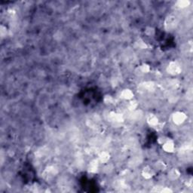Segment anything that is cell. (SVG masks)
Returning a JSON list of instances; mask_svg holds the SVG:
<instances>
[{
	"label": "cell",
	"mask_w": 193,
	"mask_h": 193,
	"mask_svg": "<svg viewBox=\"0 0 193 193\" xmlns=\"http://www.w3.org/2000/svg\"><path fill=\"white\" fill-rule=\"evenodd\" d=\"M99 162L98 159H93L90 162L88 166V171L90 173H96L99 168Z\"/></svg>",
	"instance_id": "cell-7"
},
{
	"label": "cell",
	"mask_w": 193,
	"mask_h": 193,
	"mask_svg": "<svg viewBox=\"0 0 193 193\" xmlns=\"http://www.w3.org/2000/svg\"><path fill=\"white\" fill-rule=\"evenodd\" d=\"M180 176V172L176 168H173L168 172V178L171 180H175L177 179Z\"/></svg>",
	"instance_id": "cell-10"
},
{
	"label": "cell",
	"mask_w": 193,
	"mask_h": 193,
	"mask_svg": "<svg viewBox=\"0 0 193 193\" xmlns=\"http://www.w3.org/2000/svg\"><path fill=\"white\" fill-rule=\"evenodd\" d=\"M147 123L149 126L153 127H157V126H158V124H159L158 118H157L156 115H153V114H151V115H149V116H148Z\"/></svg>",
	"instance_id": "cell-8"
},
{
	"label": "cell",
	"mask_w": 193,
	"mask_h": 193,
	"mask_svg": "<svg viewBox=\"0 0 193 193\" xmlns=\"http://www.w3.org/2000/svg\"><path fill=\"white\" fill-rule=\"evenodd\" d=\"M190 2L188 0H179L176 2V5L178 8H187L188 6H189Z\"/></svg>",
	"instance_id": "cell-12"
},
{
	"label": "cell",
	"mask_w": 193,
	"mask_h": 193,
	"mask_svg": "<svg viewBox=\"0 0 193 193\" xmlns=\"http://www.w3.org/2000/svg\"><path fill=\"white\" fill-rule=\"evenodd\" d=\"M162 149H164V152H168V153H171L173 152L175 149V145L174 142L171 139H167L164 143L162 144Z\"/></svg>",
	"instance_id": "cell-4"
},
{
	"label": "cell",
	"mask_w": 193,
	"mask_h": 193,
	"mask_svg": "<svg viewBox=\"0 0 193 193\" xmlns=\"http://www.w3.org/2000/svg\"><path fill=\"white\" fill-rule=\"evenodd\" d=\"M172 190L170 189V188H167V187H164L162 188H161V192H163V193H169V192H172Z\"/></svg>",
	"instance_id": "cell-17"
},
{
	"label": "cell",
	"mask_w": 193,
	"mask_h": 193,
	"mask_svg": "<svg viewBox=\"0 0 193 193\" xmlns=\"http://www.w3.org/2000/svg\"><path fill=\"white\" fill-rule=\"evenodd\" d=\"M167 71L170 75H177L182 72V67H181V65L178 62L172 61L167 66Z\"/></svg>",
	"instance_id": "cell-1"
},
{
	"label": "cell",
	"mask_w": 193,
	"mask_h": 193,
	"mask_svg": "<svg viewBox=\"0 0 193 193\" xmlns=\"http://www.w3.org/2000/svg\"><path fill=\"white\" fill-rule=\"evenodd\" d=\"M108 118L110 121L112 122H115V123H121L123 122L124 120V116H123L121 114L118 113V112H110L108 115Z\"/></svg>",
	"instance_id": "cell-3"
},
{
	"label": "cell",
	"mask_w": 193,
	"mask_h": 193,
	"mask_svg": "<svg viewBox=\"0 0 193 193\" xmlns=\"http://www.w3.org/2000/svg\"><path fill=\"white\" fill-rule=\"evenodd\" d=\"M110 159V155L109 152H102L100 154L98 158V161L100 163L104 164V163H107L109 160Z\"/></svg>",
	"instance_id": "cell-9"
},
{
	"label": "cell",
	"mask_w": 193,
	"mask_h": 193,
	"mask_svg": "<svg viewBox=\"0 0 193 193\" xmlns=\"http://www.w3.org/2000/svg\"><path fill=\"white\" fill-rule=\"evenodd\" d=\"M140 70L143 73H148L150 71V66H149V65L146 64V63H143L140 66Z\"/></svg>",
	"instance_id": "cell-14"
},
{
	"label": "cell",
	"mask_w": 193,
	"mask_h": 193,
	"mask_svg": "<svg viewBox=\"0 0 193 193\" xmlns=\"http://www.w3.org/2000/svg\"><path fill=\"white\" fill-rule=\"evenodd\" d=\"M114 98L110 95H106L104 97V102L107 104H111V103H113Z\"/></svg>",
	"instance_id": "cell-15"
},
{
	"label": "cell",
	"mask_w": 193,
	"mask_h": 193,
	"mask_svg": "<svg viewBox=\"0 0 193 193\" xmlns=\"http://www.w3.org/2000/svg\"><path fill=\"white\" fill-rule=\"evenodd\" d=\"M156 166L159 170H164L166 168V165L164 164V162H161V161H158L156 164Z\"/></svg>",
	"instance_id": "cell-16"
},
{
	"label": "cell",
	"mask_w": 193,
	"mask_h": 193,
	"mask_svg": "<svg viewBox=\"0 0 193 193\" xmlns=\"http://www.w3.org/2000/svg\"><path fill=\"white\" fill-rule=\"evenodd\" d=\"M137 106H138V103H137V101L136 100H129V103H128V109L130 111H135V109L137 108Z\"/></svg>",
	"instance_id": "cell-13"
},
{
	"label": "cell",
	"mask_w": 193,
	"mask_h": 193,
	"mask_svg": "<svg viewBox=\"0 0 193 193\" xmlns=\"http://www.w3.org/2000/svg\"><path fill=\"white\" fill-rule=\"evenodd\" d=\"M186 118L187 116L185 112H181V111H177V112H174L173 114L172 120H173L174 124L179 125V124H182V123L185 122V121L186 120Z\"/></svg>",
	"instance_id": "cell-2"
},
{
	"label": "cell",
	"mask_w": 193,
	"mask_h": 193,
	"mask_svg": "<svg viewBox=\"0 0 193 193\" xmlns=\"http://www.w3.org/2000/svg\"><path fill=\"white\" fill-rule=\"evenodd\" d=\"M133 96H134V94H133V91H132L131 90H130V89L127 88L124 89V90L121 92V94H120V96H121V98L125 100H132V99L133 98Z\"/></svg>",
	"instance_id": "cell-6"
},
{
	"label": "cell",
	"mask_w": 193,
	"mask_h": 193,
	"mask_svg": "<svg viewBox=\"0 0 193 193\" xmlns=\"http://www.w3.org/2000/svg\"><path fill=\"white\" fill-rule=\"evenodd\" d=\"M155 175V171L153 170V169L151 168L149 166L144 167L142 170V176H143V178L146 179H151L152 176Z\"/></svg>",
	"instance_id": "cell-5"
},
{
	"label": "cell",
	"mask_w": 193,
	"mask_h": 193,
	"mask_svg": "<svg viewBox=\"0 0 193 193\" xmlns=\"http://www.w3.org/2000/svg\"><path fill=\"white\" fill-rule=\"evenodd\" d=\"M142 87L144 89H146V90H149V91H151V90H153L155 87V84L153 82V81H146V82H144L143 84H142Z\"/></svg>",
	"instance_id": "cell-11"
}]
</instances>
